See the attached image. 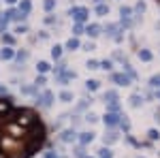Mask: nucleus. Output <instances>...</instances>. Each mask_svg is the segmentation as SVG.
Returning a JSON list of instances; mask_svg holds the SVG:
<instances>
[{"mask_svg":"<svg viewBox=\"0 0 160 158\" xmlns=\"http://www.w3.org/2000/svg\"><path fill=\"white\" fill-rule=\"evenodd\" d=\"M68 15L75 19V24H81V26H83V22L88 19L90 11H88L86 7H71V9H68Z\"/></svg>","mask_w":160,"mask_h":158,"instance_id":"1","label":"nucleus"},{"mask_svg":"<svg viewBox=\"0 0 160 158\" xmlns=\"http://www.w3.org/2000/svg\"><path fill=\"white\" fill-rule=\"evenodd\" d=\"M37 105L43 107V109H49L51 105H53V92L51 90H45V92L37 94Z\"/></svg>","mask_w":160,"mask_h":158,"instance_id":"2","label":"nucleus"},{"mask_svg":"<svg viewBox=\"0 0 160 158\" xmlns=\"http://www.w3.org/2000/svg\"><path fill=\"white\" fill-rule=\"evenodd\" d=\"M122 32H124V30L118 24H107V28H105V34H107V37H111L115 43H122V38H124Z\"/></svg>","mask_w":160,"mask_h":158,"instance_id":"3","label":"nucleus"},{"mask_svg":"<svg viewBox=\"0 0 160 158\" xmlns=\"http://www.w3.org/2000/svg\"><path fill=\"white\" fill-rule=\"evenodd\" d=\"M111 81H113L115 85H130L132 79H130L126 73H111Z\"/></svg>","mask_w":160,"mask_h":158,"instance_id":"4","label":"nucleus"},{"mask_svg":"<svg viewBox=\"0 0 160 158\" xmlns=\"http://www.w3.org/2000/svg\"><path fill=\"white\" fill-rule=\"evenodd\" d=\"M11 109H13V98L11 96H4V98H0V113L7 118L9 113H11Z\"/></svg>","mask_w":160,"mask_h":158,"instance_id":"5","label":"nucleus"},{"mask_svg":"<svg viewBox=\"0 0 160 158\" xmlns=\"http://www.w3.org/2000/svg\"><path fill=\"white\" fill-rule=\"evenodd\" d=\"M60 141H62V143H73V141H77V133H75V128H66V130H62V133H60Z\"/></svg>","mask_w":160,"mask_h":158,"instance_id":"6","label":"nucleus"},{"mask_svg":"<svg viewBox=\"0 0 160 158\" xmlns=\"http://www.w3.org/2000/svg\"><path fill=\"white\" fill-rule=\"evenodd\" d=\"M75 77H77V73L66 69L62 75H56V81H58V84H62V85H68V81H71V79H75Z\"/></svg>","mask_w":160,"mask_h":158,"instance_id":"7","label":"nucleus"},{"mask_svg":"<svg viewBox=\"0 0 160 158\" xmlns=\"http://www.w3.org/2000/svg\"><path fill=\"white\" fill-rule=\"evenodd\" d=\"M83 30H86V34L90 38H96V37H100V32H102V28H100L98 24H88L86 28H83Z\"/></svg>","mask_w":160,"mask_h":158,"instance_id":"8","label":"nucleus"},{"mask_svg":"<svg viewBox=\"0 0 160 158\" xmlns=\"http://www.w3.org/2000/svg\"><path fill=\"white\" fill-rule=\"evenodd\" d=\"M102 120H105V124H107L109 128H113V126H118V124H120L122 115H120V113H107V115H105Z\"/></svg>","mask_w":160,"mask_h":158,"instance_id":"9","label":"nucleus"},{"mask_svg":"<svg viewBox=\"0 0 160 158\" xmlns=\"http://www.w3.org/2000/svg\"><path fill=\"white\" fill-rule=\"evenodd\" d=\"M77 141L86 147L88 143H92V141H94V133H79V135H77Z\"/></svg>","mask_w":160,"mask_h":158,"instance_id":"10","label":"nucleus"},{"mask_svg":"<svg viewBox=\"0 0 160 158\" xmlns=\"http://www.w3.org/2000/svg\"><path fill=\"white\" fill-rule=\"evenodd\" d=\"M13 58H15V49H11V47L0 49V60H13Z\"/></svg>","mask_w":160,"mask_h":158,"instance_id":"11","label":"nucleus"},{"mask_svg":"<svg viewBox=\"0 0 160 158\" xmlns=\"http://www.w3.org/2000/svg\"><path fill=\"white\" fill-rule=\"evenodd\" d=\"M118 139H120V135L115 133V130H109V133H107L105 137H102V141H105V145H111V143H115Z\"/></svg>","mask_w":160,"mask_h":158,"instance_id":"12","label":"nucleus"},{"mask_svg":"<svg viewBox=\"0 0 160 158\" xmlns=\"http://www.w3.org/2000/svg\"><path fill=\"white\" fill-rule=\"evenodd\" d=\"M19 13H24V15H30V11H32V2L30 0H22L19 2V9H17Z\"/></svg>","mask_w":160,"mask_h":158,"instance_id":"13","label":"nucleus"},{"mask_svg":"<svg viewBox=\"0 0 160 158\" xmlns=\"http://www.w3.org/2000/svg\"><path fill=\"white\" fill-rule=\"evenodd\" d=\"M64 47L68 49V51H75V49H79V47H81V43H79V38L71 37L68 41H66V45H64Z\"/></svg>","mask_w":160,"mask_h":158,"instance_id":"14","label":"nucleus"},{"mask_svg":"<svg viewBox=\"0 0 160 158\" xmlns=\"http://www.w3.org/2000/svg\"><path fill=\"white\" fill-rule=\"evenodd\" d=\"M141 105H143V94L135 92V94L130 96V107H141Z\"/></svg>","mask_w":160,"mask_h":158,"instance_id":"15","label":"nucleus"},{"mask_svg":"<svg viewBox=\"0 0 160 158\" xmlns=\"http://www.w3.org/2000/svg\"><path fill=\"white\" fill-rule=\"evenodd\" d=\"M102 98H105V103H113V100H120V96H118V92H115V90H107Z\"/></svg>","mask_w":160,"mask_h":158,"instance_id":"16","label":"nucleus"},{"mask_svg":"<svg viewBox=\"0 0 160 158\" xmlns=\"http://www.w3.org/2000/svg\"><path fill=\"white\" fill-rule=\"evenodd\" d=\"M28 56H30V54H28L26 49H19V51H15V60L19 62V64H24V62L28 60Z\"/></svg>","mask_w":160,"mask_h":158,"instance_id":"17","label":"nucleus"},{"mask_svg":"<svg viewBox=\"0 0 160 158\" xmlns=\"http://www.w3.org/2000/svg\"><path fill=\"white\" fill-rule=\"evenodd\" d=\"M122 107V103L120 100H113V103H107V113H118Z\"/></svg>","mask_w":160,"mask_h":158,"instance_id":"18","label":"nucleus"},{"mask_svg":"<svg viewBox=\"0 0 160 158\" xmlns=\"http://www.w3.org/2000/svg\"><path fill=\"white\" fill-rule=\"evenodd\" d=\"M86 88L90 90V92H96V90L100 88V81H98V79H88V81H86Z\"/></svg>","mask_w":160,"mask_h":158,"instance_id":"19","label":"nucleus"},{"mask_svg":"<svg viewBox=\"0 0 160 158\" xmlns=\"http://www.w3.org/2000/svg\"><path fill=\"white\" fill-rule=\"evenodd\" d=\"M139 58H141L143 62H149L154 56H152V51H149V49H139Z\"/></svg>","mask_w":160,"mask_h":158,"instance_id":"20","label":"nucleus"},{"mask_svg":"<svg viewBox=\"0 0 160 158\" xmlns=\"http://www.w3.org/2000/svg\"><path fill=\"white\" fill-rule=\"evenodd\" d=\"M96 15H100V17L102 15H109V4H105V2L102 4H96Z\"/></svg>","mask_w":160,"mask_h":158,"instance_id":"21","label":"nucleus"},{"mask_svg":"<svg viewBox=\"0 0 160 158\" xmlns=\"http://www.w3.org/2000/svg\"><path fill=\"white\" fill-rule=\"evenodd\" d=\"M120 15H122V19H130V15H132V9L130 7H120Z\"/></svg>","mask_w":160,"mask_h":158,"instance_id":"22","label":"nucleus"},{"mask_svg":"<svg viewBox=\"0 0 160 158\" xmlns=\"http://www.w3.org/2000/svg\"><path fill=\"white\" fill-rule=\"evenodd\" d=\"M98 69H102V71H111V69H113V60H109V58H107V60H100Z\"/></svg>","mask_w":160,"mask_h":158,"instance_id":"23","label":"nucleus"},{"mask_svg":"<svg viewBox=\"0 0 160 158\" xmlns=\"http://www.w3.org/2000/svg\"><path fill=\"white\" fill-rule=\"evenodd\" d=\"M37 71H38V73H41V75H45V73H47V71H49V62L41 60V62H38V64H37Z\"/></svg>","mask_w":160,"mask_h":158,"instance_id":"24","label":"nucleus"},{"mask_svg":"<svg viewBox=\"0 0 160 158\" xmlns=\"http://www.w3.org/2000/svg\"><path fill=\"white\" fill-rule=\"evenodd\" d=\"M145 9H148V4H145L143 0H139V2L135 4V13H137V15H143V13H145Z\"/></svg>","mask_w":160,"mask_h":158,"instance_id":"25","label":"nucleus"},{"mask_svg":"<svg viewBox=\"0 0 160 158\" xmlns=\"http://www.w3.org/2000/svg\"><path fill=\"white\" fill-rule=\"evenodd\" d=\"M60 100H62V103H71V100H73V92L62 90V92H60Z\"/></svg>","mask_w":160,"mask_h":158,"instance_id":"26","label":"nucleus"},{"mask_svg":"<svg viewBox=\"0 0 160 158\" xmlns=\"http://www.w3.org/2000/svg\"><path fill=\"white\" fill-rule=\"evenodd\" d=\"M7 26H9V19L4 17V13H0V37L4 34V30H7Z\"/></svg>","mask_w":160,"mask_h":158,"instance_id":"27","label":"nucleus"},{"mask_svg":"<svg viewBox=\"0 0 160 158\" xmlns=\"http://www.w3.org/2000/svg\"><path fill=\"white\" fill-rule=\"evenodd\" d=\"M98 158H113V152L109 147H100L98 150Z\"/></svg>","mask_w":160,"mask_h":158,"instance_id":"28","label":"nucleus"},{"mask_svg":"<svg viewBox=\"0 0 160 158\" xmlns=\"http://www.w3.org/2000/svg\"><path fill=\"white\" fill-rule=\"evenodd\" d=\"M62 49L64 47H60V45H56V47L51 49V58H53V60H60L62 58Z\"/></svg>","mask_w":160,"mask_h":158,"instance_id":"29","label":"nucleus"},{"mask_svg":"<svg viewBox=\"0 0 160 158\" xmlns=\"http://www.w3.org/2000/svg\"><path fill=\"white\" fill-rule=\"evenodd\" d=\"M22 92H24V94H34V96L38 94L37 88H34V84H32V85H22Z\"/></svg>","mask_w":160,"mask_h":158,"instance_id":"30","label":"nucleus"},{"mask_svg":"<svg viewBox=\"0 0 160 158\" xmlns=\"http://www.w3.org/2000/svg\"><path fill=\"white\" fill-rule=\"evenodd\" d=\"M124 71H126V75H128L130 79H137V73H135V71H132V66H130L128 62H124Z\"/></svg>","mask_w":160,"mask_h":158,"instance_id":"31","label":"nucleus"},{"mask_svg":"<svg viewBox=\"0 0 160 158\" xmlns=\"http://www.w3.org/2000/svg\"><path fill=\"white\" fill-rule=\"evenodd\" d=\"M43 9H45L47 13H51L53 9H56V0H45V2H43Z\"/></svg>","mask_w":160,"mask_h":158,"instance_id":"32","label":"nucleus"},{"mask_svg":"<svg viewBox=\"0 0 160 158\" xmlns=\"http://www.w3.org/2000/svg\"><path fill=\"white\" fill-rule=\"evenodd\" d=\"M90 105H92V98H83V100H81L79 105H77V111H83V109H88Z\"/></svg>","mask_w":160,"mask_h":158,"instance_id":"33","label":"nucleus"},{"mask_svg":"<svg viewBox=\"0 0 160 158\" xmlns=\"http://www.w3.org/2000/svg\"><path fill=\"white\" fill-rule=\"evenodd\" d=\"M2 43H4L7 47H11L13 43H15V37H13V34H2Z\"/></svg>","mask_w":160,"mask_h":158,"instance_id":"34","label":"nucleus"},{"mask_svg":"<svg viewBox=\"0 0 160 158\" xmlns=\"http://www.w3.org/2000/svg\"><path fill=\"white\" fill-rule=\"evenodd\" d=\"M149 88H160V75H152L149 77Z\"/></svg>","mask_w":160,"mask_h":158,"instance_id":"35","label":"nucleus"},{"mask_svg":"<svg viewBox=\"0 0 160 158\" xmlns=\"http://www.w3.org/2000/svg\"><path fill=\"white\" fill-rule=\"evenodd\" d=\"M73 154H75V158H83V156H86V147H83V145L75 147V150H73Z\"/></svg>","mask_w":160,"mask_h":158,"instance_id":"36","label":"nucleus"},{"mask_svg":"<svg viewBox=\"0 0 160 158\" xmlns=\"http://www.w3.org/2000/svg\"><path fill=\"white\" fill-rule=\"evenodd\" d=\"M120 126L124 128V133H128V130H130V122H128V118H126V115H122V120H120Z\"/></svg>","mask_w":160,"mask_h":158,"instance_id":"37","label":"nucleus"},{"mask_svg":"<svg viewBox=\"0 0 160 158\" xmlns=\"http://www.w3.org/2000/svg\"><path fill=\"white\" fill-rule=\"evenodd\" d=\"M45 84H47V79H45V75H38L37 79H34V88H37V90L41 88V85H45Z\"/></svg>","mask_w":160,"mask_h":158,"instance_id":"38","label":"nucleus"},{"mask_svg":"<svg viewBox=\"0 0 160 158\" xmlns=\"http://www.w3.org/2000/svg\"><path fill=\"white\" fill-rule=\"evenodd\" d=\"M148 137H149V141H156V139H160V133L156 130V128H149V130H148Z\"/></svg>","mask_w":160,"mask_h":158,"instance_id":"39","label":"nucleus"},{"mask_svg":"<svg viewBox=\"0 0 160 158\" xmlns=\"http://www.w3.org/2000/svg\"><path fill=\"white\" fill-rule=\"evenodd\" d=\"M79 34H83V26H81V24H75L73 26V37L77 38Z\"/></svg>","mask_w":160,"mask_h":158,"instance_id":"40","label":"nucleus"},{"mask_svg":"<svg viewBox=\"0 0 160 158\" xmlns=\"http://www.w3.org/2000/svg\"><path fill=\"white\" fill-rule=\"evenodd\" d=\"M86 122H90V124H94V122H98V115L96 113H86V118H83Z\"/></svg>","mask_w":160,"mask_h":158,"instance_id":"41","label":"nucleus"},{"mask_svg":"<svg viewBox=\"0 0 160 158\" xmlns=\"http://www.w3.org/2000/svg\"><path fill=\"white\" fill-rule=\"evenodd\" d=\"M26 32H28V26L26 24H19L17 28H15V34H26Z\"/></svg>","mask_w":160,"mask_h":158,"instance_id":"42","label":"nucleus"},{"mask_svg":"<svg viewBox=\"0 0 160 158\" xmlns=\"http://www.w3.org/2000/svg\"><path fill=\"white\" fill-rule=\"evenodd\" d=\"M90 71H94V69H98V60H88V64H86Z\"/></svg>","mask_w":160,"mask_h":158,"instance_id":"43","label":"nucleus"},{"mask_svg":"<svg viewBox=\"0 0 160 158\" xmlns=\"http://www.w3.org/2000/svg\"><path fill=\"white\" fill-rule=\"evenodd\" d=\"M83 49H86V51H94L96 45H94V43H83Z\"/></svg>","mask_w":160,"mask_h":158,"instance_id":"44","label":"nucleus"},{"mask_svg":"<svg viewBox=\"0 0 160 158\" xmlns=\"http://www.w3.org/2000/svg\"><path fill=\"white\" fill-rule=\"evenodd\" d=\"M43 158H64V156H58L56 152H45V156Z\"/></svg>","mask_w":160,"mask_h":158,"instance_id":"45","label":"nucleus"},{"mask_svg":"<svg viewBox=\"0 0 160 158\" xmlns=\"http://www.w3.org/2000/svg\"><path fill=\"white\" fill-rule=\"evenodd\" d=\"M45 24H56V17H53V15H47V17H45Z\"/></svg>","mask_w":160,"mask_h":158,"instance_id":"46","label":"nucleus"},{"mask_svg":"<svg viewBox=\"0 0 160 158\" xmlns=\"http://www.w3.org/2000/svg\"><path fill=\"white\" fill-rule=\"evenodd\" d=\"M113 60H122L124 62V56L120 54V51H115V54H113Z\"/></svg>","mask_w":160,"mask_h":158,"instance_id":"47","label":"nucleus"},{"mask_svg":"<svg viewBox=\"0 0 160 158\" xmlns=\"http://www.w3.org/2000/svg\"><path fill=\"white\" fill-rule=\"evenodd\" d=\"M0 96H7V88L4 85H0Z\"/></svg>","mask_w":160,"mask_h":158,"instance_id":"48","label":"nucleus"},{"mask_svg":"<svg viewBox=\"0 0 160 158\" xmlns=\"http://www.w3.org/2000/svg\"><path fill=\"white\" fill-rule=\"evenodd\" d=\"M4 2H7V4H15L17 0H4Z\"/></svg>","mask_w":160,"mask_h":158,"instance_id":"49","label":"nucleus"},{"mask_svg":"<svg viewBox=\"0 0 160 158\" xmlns=\"http://www.w3.org/2000/svg\"><path fill=\"white\" fill-rule=\"evenodd\" d=\"M94 2H96V4H102V2H105V0H94Z\"/></svg>","mask_w":160,"mask_h":158,"instance_id":"50","label":"nucleus"},{"mask_svg":"<svg viewBox=\"0 0 160 158\" xmlns=\"http://www.w3.org/2000/svg\"><path fill=\"white\" fill-rule=\"evenodd\" d=\"M156 98H158V100H160V90H158V92H156Z\"/></svg>","mask_w":160,"mask_h":158,"instance_id":"51","label":"nucleus"}]
</instances>
